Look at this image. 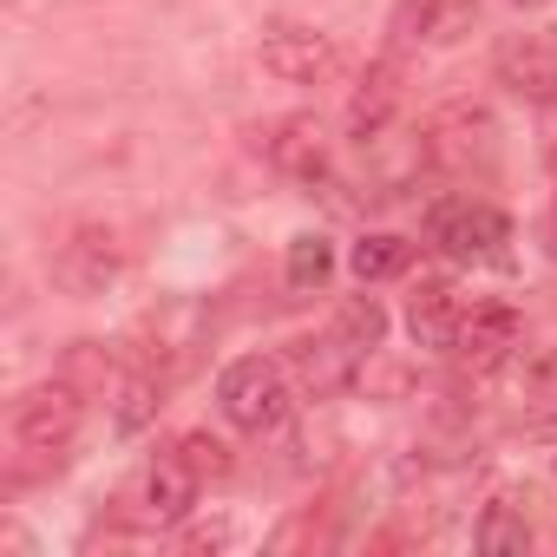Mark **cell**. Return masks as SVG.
Wrapping results in <instances>:
<instances>
[{
    "mask_svg": "<svg viewBox=\"0 0 557 557\" xmlns=\"http://www.w3.org/2000/svg\"><path fill=\"white\" fill-rule=\"evenodd\" d=\"M289 400H296L289 394V368L269 361V355H243L216 381V407H223V420L236 433H275L289 420Z\"/></svg>",
    "mask_w": 557,
    "mask_h": 557,
    "instance_id": "cell-1",
    "label": "cell"
},
{
    "mask_svg": "<svg viewBox=\"0 0 557 557\" xmlns=\"http://www.w3.org/2000/svg\"><path fill=\"white\" fill-rule=\"evenodd\" d=\"M79 433V394L60 381V387H40L14 407V446L34 459V466H53Z\"/></svg>",
    "mask_w": 557,
    "mask_h": 557,
    "instance_id": "cell-2",
    "label": "cell"
},
{
    "mask_svg": "<svg viewBox=\"0 0 557 557\" xmlns=\"http://www.w3.org/2000/svg\"><path fill=\"white\" fill-rule=\"evenodd\" d=\"M433 243L453 256V262H505V243H511V216L492 210V203H446L433 210Z\"/></svg>",
    "mask_w": 557,
    "mask_h": 557,
    "instance_id": "cell-3",
    "label": "cell"
},
{
    "mask_svg": "<svg viewBox=\"0 0 557 557\" xmlns=\"http://www.w3.org/2000/svg\"><path fill=\"white\" fill-rule=\"evenodd\" d=\"M262 73L289 79V86H322L335 73V40L315 27H269L262 34Z\"/></svg>",
    "mask_w": 557,
    "mask_h": 557,
    "instance_id": "cell-4",
    "label": "cell"
},
{
    "mask_svg": "<svg viewBox=\"0 0 557 557\" xmlns=\"http://www.w3.org/2000/svg\"><path fill=\"white\" fill-rule=\"evenodd\" d=\"M492 138H498V125H492L485 106H446V112L426 125L420 151H426L433 164L459 171V164H472V158H492Z\"/></svg>",
    "mask_w": 557,
    "mask_h": 557,
    "instance_id": "cell-5",
    "label": "cell"
},
{
    "mask_svg": "<svg viewBox=\"0 0 557 557\" xmlns=\"http://www.w3.org/2000/svg\"><path fill=\"white\" fill-rule=\"evenodd\" d=\"M518 309L511 302H472L466 315H459V335H453V355L472 368V374H485V368H498L511 348H518Z\"/></svg>",
    "mask_w": 557,
    "mask_h": 557,
    "instance_id": "cell-6",
    "label": "cell"
},
{
    "mask_svg": "<svg viewBox=\"0 0 557 557\" xmlns=\"http://www.w3.org/2000/svg\"><path fill=\"white\" fill-rule=\"evenodd\" d=\"M459 315H466V302L453 296V283H446V275H426V283L407 296V335H413V348H440V355H453Z\"/></svg>",
    "mask_w": 557,
    "mask_h": 557,
    "instance_id": "cell-7",
    "label": "cell"
},
{
    "mask_svg": "<svg viewBox=\"0 0 557 557\" xmlns=\"http://www.w3.org/2000/svg\"><path fill=\"white\" fill-rule=\"evenodd\" d=\"M197 492H203V479L171 453V459H158V466L145 472V485H138V518H145V524H184L190 505H197Z\"/></svg>",
    "mask_w": 557,
    "mask_h": 557,
    "instance_id": "cell-8",
    "label": "cell"
},
{
    "mask_svg": "<svg viewBox=\"0 0 557 557\" xmlns=\"http://www.w3.org/2000/svg\"><path fill=\"white\" fill-rule=\"evenodd\" d=\"M289 368H296V381L322 400V394H335V387H348L355 381V368H361V348L335 329V335H322V342H302L296 355H289Z\"/></svg>",
    "mask_w": 557,
    "mask_h": 557,
    "instance_id": "cell-9",
    "label": "cell"
},
{
    "mask_svg": "<svg viewBox=\"0 0 557 557\" xmlns=\"http://www.w3.org/2000/svg\"><path fill=\"white\" fill-rule=\"evenodd\" d=\"M112 269H119V249H112V236H99V230H79V236L60 243V256H53L60 289H73V296L106 289V283H112Z\"/></svg>",
    "mask_w": 557,
    "mask_h": 557,
    "instance_id": "cell-10",
    "label": "cell"
},
{
    "mask_svg": "<svg viewBox=\"0 0 557 557\" xmlns=\"http://www.w3.org/2000/svg\"><path fill=\"white\" fill-rule=\"evenodd\" d=\"M400 112V66L394 60H381V66H368V79H361V92L348 99V132L368 145V138H381L387 132V119Z\"/></svg>",
    "mask_w": 557,
    "mask_h": 557,
    "instance_id": "cell-11",
    "label": "cell"
},
{
    "mask_svg": "<svg viewBox=\"0 0 557 557\" xmlns=\"http://www.w3.org/2000/svg\"><path fill=\"white\" fill-rule=\"evenodd\" d=\"M498 79H505L511 92L537 99V106L557 99V60H550L544 40H505V47H498Z\"/></svg>",
    "mask_w": 557,
    "mask_h": 557,
    "instance_id": "cell-12",
    "label": "cell"
},
{
    "mask_svg": "<svg viewBox=\"0 0 557 557\" xmlns=\"http://www.w3.org/2000/svg\"><path fill=\"white\" fill-rule=\"evenodd\" d=\"M269 164L289 171V177H322L329 171V138L315 119H283L269 132Z\"/></svg>",
    "mask_w": 557,
    "mask_h": 557,
    "instance_id": "cell-13",
    "label": "cell"
},
{
    "mask_svg": "<svg viewBox=\"0 0 557 557\" xmlns=\"http://www.w3.org/2000/svg\"><path fill=\"white\" fill-rule=\"evenodd\" d=\"M407 262H413V243L407 236H387V230H374V236H361L348 249V269L361 275V283H387V275H400Z\"/></svg>",
    "mask_w": 557,
    "mask_h": 557,
    "instance_id": "cell-14",
    "label": "cell"
},
{
    "mask_svg": "<svg viewBox=\"0 0 557 557\" xmlns=\"http://www.w3.org/2000/svg\"><path fill=\"white\" fill-rule=\"evenodd\" d=\"M472 21H479V0H420V40H426V47L466 40Z\"/></svg>",
    "mask_w": 557,
    "mask_h": 557,
    "instance_id": "cell-15",
    "label": "cell"
},
{
    "mask_svg": "<svg viewBox=\"0 0 557 557\" xmlns=\"http://www.w3.org/2000/svg\"><path fill=\"white\" fill-rule=\"evenodd\" d=\"M472 544H479L485 557H524V550H531V524H524V518H518L511 505H492V511L479 518Z\"/></svg>",
    "mask_w": 557,
    "mask_h": 557,
    "instance_id": "cell-16",
    "label": "cell"
},
{
    "mask_svg": "<svg viewBox=\"0 0 557 557\" xmlns=\"http://www.w3.org/2000/svg\"><path fill=\"white\" fill-rule=\"evenodd\" d=\"M158 407H164V387H158L151 374H132V381L119 387V407H112V426H119V433H145V426L158 420Z\"/></svg>",
    "mask_w": 557,
    "mask_h": 557,
    "instance_id": "cell-17",
    "label": "cell"
},
{
    "mask_svg": "<svg viewBox=\"0 0 557 557\" xmlns=\"http://www.w3.org/2000/svg\"><path fill=\"white\" fill-rule=\"evenodd\" d=\"M329 275H335L329 236H296V243H289V283H296V289H322Z\"/></svg>",
    "mask_w": 557,
    "mask_h": 557,
    "instance_id": "cell-18",
    "label": "cell"
},
{
    "mask_svg": "<svg viewBox=\"0 0 557 557\" xmlns=\"http://www.w3.org/2000/svg\"><path fill=\"white\" fill-rule=\"evenodd\" d=\"M361 355H374L381 348V335H387V315H381V302L374 296H355V302H342V322H335Z\"/></svg>",
    "mask_w": 557,
    "mask_h": 557,
    "instance_id": "cell-19",
    "label": "cell"
},
{
    "mask_svg": "<svg viewBox=\"0 0 557 557\" xmlns=\"http://www.w3.org/2000/svg\"><path fill=\"white\" fill-rule=\"evenodd\" d=\"M177 459H184L197 479H223V472H230V446L210 440V433H184V440H177Z\"/></svg>",
    "mask_w": 557,
    "mask_h": 557,
    "instance_id": "cell-20",
    "label": "cell"
},
{
    "mask_svg": "<svg viewBox=\"0 0 557 557\" xmlns=\"http://www.w3.org/2000/svg\"><path fill=\"white\" fill-rule=\"evenodd\" d=\"M550 177H557V145H550Z\"/></svg>",
    "mask_w": 557,
    "mask_h": 557,
    "instance_id": "cell-21",
    "label": "cell"
},
{
    "mask_svg": "<svg viewBox=\"0 0 557 557\" xmlns=\"http://www.w3.org/2000/svg\"><path fill=\"white\" fill-rule=\"evenodd\" d=\"M518 8H537V0H518Z\"/></svg>",
    "mask_w": 557,
    "mask_h": 557,
    "instance_id": "cell-22",
    "label": "cell"
}]
</instances>
